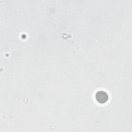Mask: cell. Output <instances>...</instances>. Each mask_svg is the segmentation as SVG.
Here are the masks:
<instances>
[{"mask_svg":"<svg viewBox=\"0 0 132 132\" xmlns=\"http://www.w3.org/2000/svg\"><path fill=\"white\" fill-rule=\"evenodd\" d=\"M95 98L98 103L103 104L107 102L108 99V96L106 92L103 91H98L96 93Z\"/></svg>","mask_w":132,"mask_h":132,"instance_id":"obj_1","label":"cell"}]
</instances>
